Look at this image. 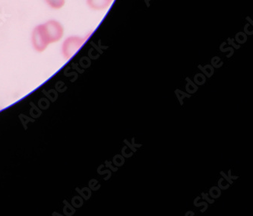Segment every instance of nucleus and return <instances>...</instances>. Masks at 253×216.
Segmentation results:
<instances>
[{
	"label": "nucleus",
	"instance_id": "obj_1",
	"mask_svg": "<svg viewBox=\"0 0 253 216\" xmlns=\"http://www.w3.org/2000/svg\"><path fill=\"white\" fill-rule=\"evenodd\" d=\"M42 30L49 44L56 43L61 40L64 35V28L60 22L56 20H49L42 24Z\"/></svg>",
	"mask_w": 253,
	"mask_h": 216
},
{
	"label": "nucleus",
	"instance_id": "obj_2",
	"mask_svg": "<svg viewBox=\"0 0 253 216\" xmlns=\"http://www.w3.org/2000/svg\"><path fill=\"white\" fill-rule=\"evenodd\" d=\"M89 35L84 38L79 36H70L66 38L62 45V53H63L65 59L69 60L73 57L77 53L78 50L85 43Z\"/></svg>",
	"mask_w": 253,
	"mask_h": 216
},
{
	"label": "nucleus",
	"instance_id": "obj_3",
	"mask_svg": "<svg viewBox=\"0 0 253 216\" xmlns=\"http://www.w3.org/2000/svg\"><path fill=\"white\" fill-rule=\"evenodd\" d=\"M32 43L34 49L38 53H42L44 51L49 45L43 35L41 25L35 27L33 32H32Z\"/></svg>",
	"mask_w": 253,
	"mask_h": 216
},
{
	"label": "nucleus",
	"instance_id": "obj_4",
	"mask_svg": "<svg viewBox=\"0 0 253 216\" xmlns=\"http://www.w3.org/2000/svg\"><path fill=\"white\" fill-rule=\"evenodd\" d=\"M111 0H87V4L94 10H103L108 8L111 3Z\"/></svg>",
	"mask_w": 253,
	"mask_h": 216
},
{
	"label": "nucleus",
	"instance_id": "obj_5",
	"mask_svg": "<svg viewBox=\"0 0 253 216\" xmlns=\"http://www.w3.org/2000/svg\"><path fill=\"white\" fill-rule=\"evenodd\" d=\"M45 2L53 9H60L66 4V0H45Z\"/></svg>",
	"mask_w": 253,
	"mask_h": 216
},
{
	"label": "nucleus",
	"instance_id": "obj_6",
	"mask_svg": "<svg viewBox=\"0 0 253 216\" xmlns=\"http://www.w3.org/2000/svg\"><path fill=\"white\" fill-rule=\"evenodd\" d=\"M111 1H112V2H114V0H111Z\"/></svg>",
	"mask_w": 253,
	"mask_h": 216
}]
</instances>
